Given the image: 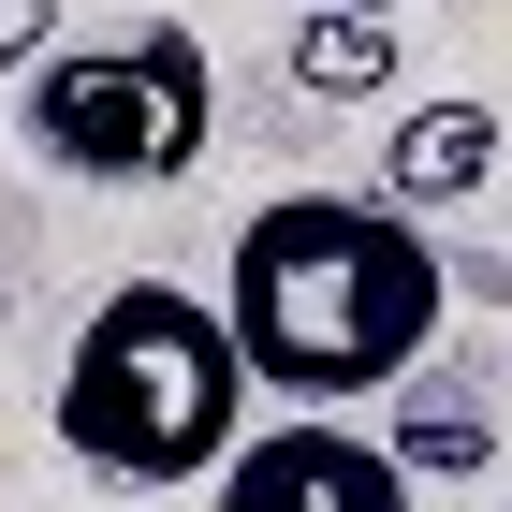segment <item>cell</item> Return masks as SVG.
Listing matches in <instances>:
<instances>
[{"label":"cell","mask_w":512,"mask_h":512,"mask_svg":"<svg viewBox=\"0 0 512 512\" xmlns=\"http://www.w3.org/2000/svg\"><path fill=\"white\" fill-rule=\"evenodd\" d=\"M439 308H454V264L425 249V220L381 191H278L235 220L220 249V322H235L249 395H293V410H352L395 395L439 352Z\"/></svg>","instance_id":"6da1fadb"},{"label":"cell","mask_w":512,"mask_h":512,"mask_svg":"<svg viewBox=\"0 0 512 512\" xmlns=\"http://www.w3.org/2000/svg\"><path fill=\"white\" fill-rule=\"evenodd\" d=\"M44 425H59V454L103 469V483H205L235 454V425H249V366H235L220 293L118 278V293L74 322Z\"/></svg>","instance_id":"7a4b0ae2"},{"label":"cell","mask_w":512,"mask_h":512,"mask_svg":"<svg viewBox=\"0 0 512 512\" xmlns=\"http://www.w3.org/2000/svg\"><path fill=\"white\" fill-rule=\"evenodd\" d=\"M15 132L88 191H176L220 132V74L191 30H103V44H44L15 74Z\"/></svg>","instance_id":"3957f363"},{"label":"cell","mask_w":512,"mask_h":512,"mask_svg":"<svg viewBox=\"0 0 512 512\" xmlns=\"http://www.w3.org/2000/svg\"><path fill=\"white\" fill-rule=\"evenodd\" d=\"M205 483H220L205 512H410V469H395L366 425H337V410L235 425V454H220Z\"/></svg>","instance_id":"277c9868"},{"label":"cell","mask_w":512,"mask_h":512,"mask_svg":"<svg viewBox=\"0 0 512 512\" xmlns=\"http://www.w3.org/2000/svg\"><path fill=\"white\" fill-rule=\"evenodd\" d=\"M498 103H410V118H395V147H381V205H410V220H425V205H469L483 176H498Z\"/></svg>","instance_id":"5b68a950"},{"label":"cell","mask_w":512,"mask_h":512,"mask_svg":"<svg viewBox=\"0 0 512 512\" xmlns=\"http://www.w3.org/2000/svg\"><path fill=\"white\" fill-rule=\"evenodd\" d=\"M308 103H381L395 88V15H352V0H308V30L278 44Z\"/></svg>","instance_id":"8992f818"},{"label":"cell","mask_w":512,"mask_h":512,"mask_svg":"<svg viewBox=\"0 0 512 512\" xmlns=\"http://www.w3.org/2000/svg\"><path fill=\"white\" fill-rule=\"evenodd\" d=\"M395 469H483V410H454V395H410L395 381Z\"/></svg>","instance_id":"52a82bcc"},{"label":"cell","mask_w":512,"mask_h":512,"mask_svg":"<svg viewBox=\"0 0 512 512\" xmlns=\"http://www.w3.org/2000/svg\"><path fill=\"white\" fill-rule=\"evenodd\" d=\"M44 30H59V0H0V88L44 59Z\"/></svg>","instance_id":"ba28073f"},{"label":"cell","mask_w":512,"mask_h":512,"mask_svg":"<svg viewBox=\"0 0 512 512\" xmlns=\"http://www.w3.org/2000/svg\"><path fill=\"white\" fill-rule=\"evenodd\" d=\"M352 15H410V0H352Z\"/></svg>","instance_id":"9c48e42d"},{"label":"cell","mask_w":512,"mask_h":512,"mask_svg":"<svg viewBox=\"0 0 512 512\" xmlns=\"http://www.w3.org/2000/svg\"><path fill=\"white\" fill-rule=\"evenodd\" d=\"M0 322H15V278H0Z\"/></svg>","instance_id":"30bf717a"}]
</instances>
